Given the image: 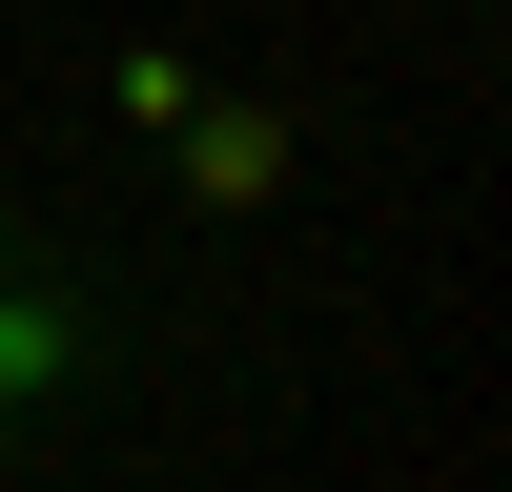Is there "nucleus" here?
<instances>
[{"label":"nucleus","mask_w":512,"mask_h":492,"mask_svg":"<svg viewBox=\"0 0 512 492\" xmlns=\"http://www.w3.org/2000/svg\"><path fill=\"white\" fill-rule=\"evenodd\" d=\"M21 390H62V308H41V287H0V410Z\"/></svg>","instance_id":"nucleus-1"},{"label":"nucleus","mask_w":512,"mask_h":492,"mask_svg":"<svg viewBox=\"0 0 512 492\" xmlns=\"http://www.w3.org/2000/svg\"><path fill=\"white\" fill-rule=\"evenodd\" d=\"M0 287H21V226H0Z\"/></svg>","instance_id":"nucleus-2"},{"label":"nucleus","mask_w":512,"mask_h":492,"mask_svg":"<svg viewBox=\"0 0 512 492\" xmlns=\"http://www.w3.org/2000/svg\"><path fill=\"white\" fill-rule=\"evenodd\" d=\"M0 431H21V410H0Z\"/></svg>","instance_id":"nucleus-3"}]
</instances>
